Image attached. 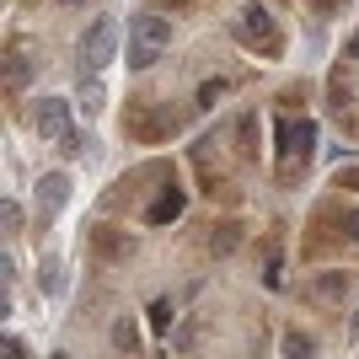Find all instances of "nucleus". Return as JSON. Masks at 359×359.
<instances>
[{"label":"nucleus","mask_w":359,"mask_h":359,"mask_svg":"<svg viewBox=\"0 0 359 359\" xmlns=\"http://www.w3.org/2000/svg\"><path fill=\"white\" fill-rule=\"evenodd\" d=\"M166 48H172V22L166 16L145 11V16L129 22V70H150Z\"/></svg>","instance_id":"f257e3e1"},{"label":"nucleus","mask_w":359,"mask_h":359,"mask_svg":"<svg viewBox=\"0 0 359 359\" xmlns=\"http://www.w3.org/2000/svg\"><path fill=\"white\" fill-rule=\"evenodd\" d=\"M231 32H236V43H247L252 54H269V60L285 48V38H279V27H273V16L263 11V6H241Z\"/></svg>","instance_id":"f03ea898"},{"label":"nucleus","mask_w":359,"mask_h":359,"mask_svg":"<svg viewBox=\"0 0 359 359\" xmlns=\"http://www.w3.org/2000/svg\"><path fill=\"white\" fill-rule=\"evenodd\" d=\"M75 54H81V75H97L118 54V22H113V16H97V22L81 32V48H75Z\"/></svg>","instance_id":"7ed1b4c3"},{"label":"nucleus","mask_w":359,"mask_h":359,"mask_svg":"<svg viewBox=\"0 0 359 359\" xmlns=\"http://www.w3.org/2000/svg\"><path fill=\"white\" fill-rule=\"evenodd\" d=\"M279 140H285V166H279V177L285 182H295L306 166H311V150H316V123L311 118H290V123H279Z\"/></svg>","instance_id":"20e7f679"},{"label":"nucleus","mask_w":359,"mask_h":359,"mask_svg":"<svg viewBox=\"0 0 359 359\" xmlns=\"http://www.w3.org/2000/svg\"><path fill=\"white\" fill-rule=\"evenodd\" d=\"M86 252H91V263L113 269V263H129V257H135V236L118 231V225H97V231H86Z\"/></svg>","instance_id":"39448f33"},{"label":"nucleus","mask_w":359,"mask_h":359,"mask_svg":"<svg viewBox=\"0 0 359 359\" xmlns=\"http://www.w3.org/2000/svg\"><path fill=\"white\" fill-rule=\"evenodd\" d=\"M123 129H129L135 140H145V145H156L166 129H182V113H172V107H156V102H140L135 113L123 118Z\"/></svg>","instance_id":"423d86ee"},{"label":"nucleus","mask_w":359,"mask_h":359,"mask_svg":"<svg viewBox=\"0 0 359 359\" xmlns=\"http://www.w3.org/2000/svg\"><path fill=\"white\" fill-rule=\"evenodd\" d=\"M32 123H38V135L43 140H70L75 129H70V102H65V97H43V102H38V113H32Z\"/></svg>","instance_id":"0eeeda50"},{"label":"nucleus","mask_w":359,"mask_h":359,"mask_svg":"<svg viewBox=\"0 0 359 359\" xmlns=\"http://www.w3.org/2000/svg\"><path fill=\"white\" fill-rule=\"evenodd\" d=\"M306 290H311L316 306H344L348 290H354V279H348L344 269H322V273H311V285H306Z\"/></svg>","instance_id":"6e6552de"},{"label":"nucleus","mask_w":359,"mask_h":359,"mask_svg":"<svg viewBox=\"0 0 359 359\" xmlns=\"http://www.w3.org/2000/svg\"><path fill=\"white\" fill-rule=\"evenodd\" d=\"M32 81V38H11L6 43V91H22Z\"/></svg>","instance_id":"1a4fd4ad"},{"label":"nucleus","mask_w":359,"mask_h":359,"mask_svg":"<svg viewBox=\"0 0 359 359\" xmlns=\"http://www.w3.org/2000/svg\"><path fill=\"white\" fill-rule=\"evenodd\" d=\"M65 198H70V177H65V172H43V177H38V220L60 215Z\"/></svg>","instance_id":"9d476101"},{"label":"nucleus","mask_w":359,"mask_h":359,"mask_svg":"<svg viewBox=\"0 0 359 359\" xmlns=\"http://www.w3.org/2000/svg\"><path fill=\"white\" fill-rule=\"evenodd\" d=\"M182 204H188V198H182V188H177V182H166L161 198L145 210V220H150V225H166V220H177V215H182Z\"/></svg>","instance_id":"9b49d317"},{"label":"nucleus","mask_w":359,"mask_h":359,"mask_svg":"<svg viewBox=\"0 0 359 359\" xmlns=\"http://www.w3.org/2000/svg\"><path fill=\"white\" fill-rule=\"evenodd\" d=\"M236 241H241V225H236V220H220V225H210L204 247H210L215 257H225V252H236Z\"/></svg>","instance_id":"f8f14e48"},{"label":"nucleus","mask_w":359,"mask_h":359,"mask_svg":"<svg viewBox=\"0 0 359 359\" xmlns=\"http://www.w3.org/2000/svg\"><path fill=\"white\" fill-rule=\"evenodd\" d=\"M38 290H43V295H60V290H65L60 257H43V263H38Z\"/></svg>","instance_id":"ddd939ff"},{"label":"nucleus","mask_w":359,"mask_h":359,"mask_svg":"<svg viewBox=\"0 0 359 359\" xmlns=\"http://www.w3.org/2000/svg\"><path fill=\"white\" fill-rule=\"evenodd\" d=\"M113 348H118V354H140V327L129 322V316L113 322Z\"/></svg>","instance_id":"4468645a"},{"label":"nucleus","mask_w":359,"mask_h":359,"mask_svg":"<svg viewBox=\"0 0 359 359\" xmlns=\"http://www.w3.org/2000/svg\"><path fill=\"white\" fill-rule=\"evenodd\" d=\"M285 359H316V344H311L300 327H290V332H285Z\"/></svg>","instance_id":"2eb2a0df"},{"label":"nucleus","mask_w":359,"mask_h":359,"mask_svg":"<svg viewBox=\"0 0 359 359\" xmlns=\"http://www.w3.org/2000/svg\"><path fill=\"white\" fill-rule=\"evenodd\" d=\"M236 140H241V145H236L241 156H247V161H257V118H252V113L236 123Z\"/></svg>","instance_id":"dca6fc26"},{"label":"nucleus","mask_w":359,"mask_h":359,"mask_svg":"<svg viewBox=\"0 0 359 359\" xmlns=\"http://www.w3.org/2000/svg\"><path fill=\"white\" fill-rule=\"evenodd\" d=\"M0 225H6V236H16V231H22V204H16V198H6V204H0Z\"/></svg>","instance_id":"f3484780"},{"label":"nucleus","mask_w":359,"mask_h":359,"mask_svg":"<svg viewBox=\"0 0 359 359\" xmlns=\"http://www.w3.org/2000/svg\"><path fill=\"white\" fill-rule=\"evenodd\" d=\"M220 97H225V81H220V75L198 86V107H215V102H220Z\"/></svg>","instance_id":"a211bd4d"},{"label":"nucleus","mask_w":359,"mask_h":359,"mask_svg":"<svg viewBox=\"0 0 359 359\" xmlns=\"http://www.w3.org/2000/svg\"><path fill=\"white\" fill-rule=\"evenodd\" d=\"M150 327H156V332L172 327V300H156V306H150Z\"/></svg>","instance_id":"6ab92c4d"},{"label":"nucleus","mask_w":359,"mask_h":359,"mask_svg":"<svg viewBox=\"0 0 359 359\" xmlns=\"http://www.w3.org/2000/svg\"><path fill=\"white\" fill-rule=\"evenodd\" d=\"M81 102H86L91 113L102 107V86H97V81H86V75H81Z\"/></svg>","instance_id":"aec40b11"},{"label":"nucleus","mask_w":359,"mask_h":359,"mask_svg":"<svg viewBox=\"0 0 359 359\" xmlns=\"http://www.w3.org/2000/svg\"><path fill=\"white\" fill-rule=\"evenodd\" d=\"M344 241L359 247V210H344Z\"/></svg>","instance_id":"412c9836"},{"label":"nucleus","mask_w":359,"mask_h":359,"mask_svg":"<svg viewBox=\"0 0 359 359\" xmlns=\"http://www.w3.org/2000/svg\"><path fill=\"white\" fill-rule=\"evenodd\" d=\"M86 145H91V140H86V135H70V140H65V145H60V150H65V156H81V150H86Z\"/></svg>","instance_id":"4be33fe9"},{"label":"nucleus","mask_w":359,"mask_h":359,"mask_svg":"<svg viewBox=\"0 0 359 359\" xmlns=\"http://www.w3.org/2000/svg\"><path fill=\"white\" fill-rule=\"evenodd\" d=\"M0 348H6V359H27V348H22V338H6V344H0Z\"/></svg>","instance_id":"5701e85b"},{"label":"nucleus","mask_w":359,"mask_h":359,"mask_svg":"<svg viewBox=\"0 0 359 359\" xmlns=\"http://www.w3.org/2000/svg\"><path fill=\"white\" fill-rule=\"evenodd\" d=\"M338 188H359V172H338Z\"/></svg>","instance_id":"b1692460"},{"label":"nucleus","mask_w":359,"mask_h":359,"mask_svg":"<svg viewBox=\"0 0 359 359\" xmlns=\"http://www.w3.org/2000/svg\"><path fill=\"white\" fill-rule=\"evenodd\" d=\"M348 338H359V306L348 311Z\"/></svg>","instance_id":"393cba45"},{"label":"nucleus","mask_w":359,"mask_h":359,"mask_svg":"<svg viewBox=\"0 0 359 359\" xmlns=\"http://www.w3.org/2000/svg\"><path fill=\"white\" fill-rule=\"evenodd\" d=\"M60 6H86V0H60Z\"/></svg>","instance_id":"a878e982"},{"label":"nucleus","mask_w":359,"mask_h":359,"mask_svg":"<svg viewBox=\"0 0 359 359\" xmlns=\"http://www.w3.org/2000/svg\"><path fill=\"white\" fill-rule=\"evenodd\" d=\"M316 6H338V0H316Z\"/></svg>","instance_id":"bb28decb"},{"label":"nucleus","mask_w":359,"mask_h":359,"mask_svg":"<svg viewBox=\"0 0 359 359\" xmlns=\"http://www.w3.org/2000/svg\"><path fill=\"white\" fill-rule=\"evenodd\" d=\"M348 54H359V38H354V48H348Z\"/></svg>","instance_id":"cd10ccee"},{"label":"nucleus","mask_w":359,"mask_h":359,"mask_svg":"<svg viewBox=\"0 0 359 359\" xmlns=\"http://www.w3.org/2000/svg\"><path fill=\"white\" fill-rule=\"evenodd\" d=\"M48 359H70V354H48Z\"/></svg>","instance_id":"c85d7f7f"}]
</instances>
